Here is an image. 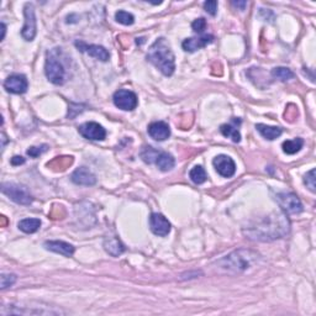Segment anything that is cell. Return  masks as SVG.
<instances>
[{"label":"cell","instance_id":"cell-1","mask_svg":"<svg viewBox=\"0 0 316 316\" xmlns=\"http://www.w3.org/2000/svg\"><path fill=\"white\" fill-rule=\"evenodd\" d=\"M290 231V224L285 212L274 211L263 217H259L256 221L250 224L243 229V233L248 238L254 241H274L284 237Z\"/></svg>","mask_w":316,"mask_h":316},{"label":"cell","instance_id":"cell-2","mask_svg":"<svg viewBox=\"0 0 316 316\" xmlns=\"http://www.w3.org/2000/svg\"><path fill=\"white\" fill-rule=\"evenodd\" d=\"M259 258L261 256L257 252L240 248L237 251H233L228 256H225L224 258L219 259L216 262V266L225 272L236 274V273L245 272L248 268H251L253 264L259 261Z\"/></svg>","mask_w":316,"mask_h":316},{"label":"cell","instance_id":"cell-3","mask_svg":"<svg viewBox=\"0 0 316 316\" xmlns=\"http://www.w3.org/2000/svg\"><path fill=\"white\" fill-rule=\"evenodd\" d=\"M147 60L165 76L169 77L174 73L175 58L166 39H158L152 44L147 53Z\"/></svg>","mask_w":316,"mask_h":316},{"label":"cell","instance_id":"cell-4","mask_svg":"<svg viewBox=\"0 0 316 316\" xmlns=\"http://www.w3.org/2000/svg\"><path fill=\"white\" fill-rule=\"evenodd\" d=\"M44 73L51 83L56 85H61L64 83L65 69L64 65L60 61L57 56V51H51L47 53L46 58V65H44Z\"/></svg>","mask_w":316,"mask_h":316},{"label":"cell","instance_id":"cell-5","mask_svg":"<svg viewBox=\"0 0 316 316\" xmlns=\"http://www.w3.org/2000/svg\"><path fill=\"white\" fill-rule=\"evenodd\" d=\"M1 191L3 194H5L8 198H10L11 200L15 201L16 204L20 205H30L32 203V195L30 194V191L27 190L26 187L19 186L15 183H4L1 186Z\"/></svg>","mask_w":316,"mask_h":316},{"label":"cell","instance_id":"cell-6","mask_svg":"<svg viewBox=\"0 0 316 316\" xmlns=\"http://www.w3.org/2000/svg\"><path fill=\"white\" fill-rule=\"evenodd\" d=\"M25 24L21 30V36L25 41H32L36 36V15H35V8L32 4L27 3L24 8Z\"/></svg>","mask_w":316,"mask_h":316},{"label":"cell","instance_id":"cell-7","mask_svg":"<svg viewBox=\"0 0 316 316\" xmlns=\"http://www.w3.org/2000/svg\"><path fill=\"white\" fill-rule=\"evenodd\" d=\"M278 204L282 208L283 211L288 214H299L304 210L300 199L293 193H280L275 196Z\"/></svg>","mask_w":316,"mask_h":316},{"label":"cell","instance_id":"cell-8","mask_svg":"<svg viewBox=\"0 0 316 316\" xmlns=\"http://www.w3.org/2000/svg\"><path fill=\"white\" fill-rule=\"evenodd\" d=\"M114 104L121 110L125 111H132L133 109H136L139 100H137L136 94L127 89H120L118 92H115L114 97Z\"/></svg>","mask_w":316,"mask_h":316},{"label":"cell","instance_id":"cell-9","mask_svg":"<svg viewBox=\"0 0 316 316\" xmlns=\"http://www.w3.org/2000/svg\"><path fill=\"white\" fill-rule=\"evenodd\" d=\"M79 133L86 140H93V141H103L106 137V131L99 125L98 123H85L78 127Z\"/></svg>","mask_w":316,"mask_h":316},{"label":"cell","instance_id":"cell-10","mask_svg":"<svg viewBox=\"0 0 316 316\" xmlns=\"http://www.w3.org/2000/svg\"><path fill=\"white\" fill-rule=\"evenodd\" d=\"M212 165H214L215 169L221 177L230 178L236 172L235 162H233L231 157L226 156V154H220V156L215 157L214 161H212Z\"/></svg>","mask_w":316,"mask_h":316},{"label":"cell","instance_id":"cell-11","mask_svg":"<svg viewBox=\"0 0 316 316\" xmlns=\"http://www.w3.org/2000/svg\"><path fill=\"white\" fill-rule=\"evenodd\" d=\"M4 88L9 93L24 94L29 88V82H27L26 77L22 76V74H13V76L8 77L6 81L4 82Z\"/></svg>","mask_w":316,"mask_h":316},{"label":"cell","instance_id":"cell-12","mask_svg":"<svg viewBox=\"0 0 316 316\" xmlns=\"http://www.w3.org/2000/svg\"><path fill=\"white\" fill-rule=\"evenodd\" d=\"M149 228L152 232L157 236L165 237L170 232V224L162 214L153 212L149 217Z\"/></svg>","mask_w":316,"mask_h":316},{"label":"cell","instance_id":"cell-13","mask_svg":"<svg viewBox=\"0 0 316 316\" xmlns=\"http://www.w3.org/2000/svg\"><path fill=\"white\" fill-rule=\"evenodd\" d=\"M76 46L82 51V52L88 53L89 56L97 58V60L102 61V62H106L110 57V53L107 50L99 44H86L84 42H76Z\"/></svg>","mask_w":316,"mask_h":316},{"label":"cell","instance_id":"cell-14","mask_svg":"<svg viewBox=\"0 0 316 316\" xmlns=\"http://www.w3.org/2000/svg\"><path fill=\"white\" fill-rule=\"evenodd\" d=\"M214 41V36L212 35H204V36L199 37H191V39L184 40L182 43V47L187 52H195V51L204 48L209 43Z\"/></svg>","mask_w":316,"mask_h":316},{"label":"cell","instance_id":"cell-15","mask_svg":"<svg viewBox=\"0 0 316 316\" xmlns=\"http://www.w3.org/2000/svg\"><path fill=\"white\" fill-rule=\"evenodd\" d=\"M72 182L78 186L90 187L97 183V178L93 174V172L86 167H81L76 169L72 174Z\"/></svg>","mask_w":316,"mask_h":316},{"label":"cell","instance_id":"cell-16","mask_svg":"<svg viewBox=\"0 0 316 316\" xmlns=\"http://www.w3.org/2000/svg\"><path fill=\"white\" fill-rule=\"evenodd\" d=\"M148 135L156 141H165L170 136V128L163 121H156L148 126Z\"/></svg>","mask_w":316,"mask_h":316},{"label":"cell","instance_id":"cell-17","mask_svg":"<svg viewBox=\"0 0 316 316\" xmlns=\"http://www.w3.org/2000/svg\"><path fill=\"white\" fill-rule=\"evenodd\" d=\"M44 248L55 253H60L62 256L71 257L74 253V247L64 241H47L44 242Z\"/></svg>","mask_w":316,"mask_h":316},{"label":"cell","instance_id":"cell-18","mask_svg":"<svg viewBox=\"0 0 316 316\" xmlns=\"http://www.w3.org/2000/svg\"><path fill=\"white\" fill-rule=\"evenodd\" d=\"M104 248L107 253L114 257L120 256V254L124 253V251H125V247H124V245L118 237L106 238V240L104 241Z\"/></svg>","mask_w":316,"mask_h":316},{"label":"cell","instance_id":"cell-19","mask_svg":"<svg viewBox=\"0 0 316 316\" xmlns=\"http://www.w3.org/2000/svg\"><path fill=\"white\" fill-rule=\"evenodd\" d=\"M256 128L264 139L269 140V141H273V140L278 139L283 132L280 127H277V126H268L264 125V124H257Z\"/></svg>","mask_w":316,"mask_h":316},{"label":"cell","instance_id":"cell-20","mask_svg":"<svg viewBox=\"0 0 316 316\" xmlns=\"http://www.w3.org/2000/svg\"><path fill=\"white\" fill-rule=\"evenodd\" d=\"M156 165L161 170L168 172V170H170L174 167L175 161L172 154L167 153V152H160V154H158L156 160Z\"/></svg>","mask_w":316,"mask_h":316},{"label":"cell","instance_id":"cell-21","mask_svg":"<svg viewBox=\"0 0 316 316\" xmlns=\"http://www.w3.org/2000/svg\"><path fill=\"white\" fill-rule=\"evenodd\" d=\"M18 226L22 232L34 233L40 229L41 221H40V219H24L19 222Z\"/></svg>","mask_w":316,"mask_h":316},{"label":"cell","instance_id":"cell-22","mask_svg":"<svg viewBox=\"0 0 316 316\" xmlns=\"http://www.w3.org/2000/svg\"><path fill=\"white\" fill-rule=\"evenodd\" d=\"M303 146H304V140L300 139V137L294 140H288V141L283 142L282 145L283 151H284V153L287 154L298 153V152L303 148Z\"/></svg>","mask_w":316,"mask_h":316},{"label":"cell","instance_id":"cell-23","mask_svg":"<svg viewBox=\"0 0 316 316\" xmlns=\"http://www.w3.org/2000/svg\"><path fill=\"white\" fill-rule=\"evenodd\" d=\"M220 131L224 135L225 137H230L233 142H240L241 141V133L238 131V128H236L235 126L231 125V124H225V125H221L220 127Z\"/></svg>","mask_w":316,"mask_h":316},{"label":"cell","instance_id":"cell-24","mask_svg":"<svg viewBox=\"0 0 316 316\" xmlns=\"http://www.w3.org/2000/svg\"><path fill=\"white\" fill-rule=\"evenodd\" d=\"M189 177H190V179L193 180L195 184H203L205 180H207L208 175L205 169L201 167V166H195V167L190 170V173H189Z\"/></svg>","mask_w":316,"mask_h":316},{"label":"cell","instance_id":"cell-25","mask_svg":"<svg viewBox=\"0 0 316 316\" xmlns=\"http://www.w3.org/2000/svg\"><path fill=\"white\" fill-rule=\"evenodd\" d=\"M158 154H160V151H157V149L152 148V147L149 146H146L144 147V149L141 151V158L144 160V162L151 165V163H156Z\"/></svg>","mask_w":316,"mask_h":316},{"label":"cell","instance_id":"cell-26","mask_svg":"<svg viewBox=\"0 0 316 316\" xmlns=\"http://www.w3.org/2000/svg\"><path fill=\"white\" fill-rule=\"evenodd\" d=\"M272 76L282 82H287L294 78V73L289 68H285V67H277V68H274L272 71Z\"/></svg>","mask_w":316,"mask_h":316},{"label":"cell","instance_id":"cell-27","mask_svg":"<svg viewBox=\"0 0 316 316\" xmlns=\"http://www.w3.org/2000/svg\"><path fill=\"white\" fill-rule=\"evenodd\" d=\"M115 19L119 24L126 25V26H128V25H132L133 22H135V18H133L132 14L127 13V11H124V10L118 11V13L115 14Z\"/></svg>","mask_w":316,"mask_h":316},{"label":"cell","instance_id":"cell-28","mask_svg":"<svg viewBox=\"0 0 316 316\" xmlns=\"http://www.w3.org/2000/svg\"><path fill=\"white\" fill-rule=\"evenodd\" d=\"M304 183H305V186L308 187L309 189H310L313 193H315L316 190V184H315V169H311L309 170L308 173L305 174V177H304Z\"/></svg>","mask_w":316,"mask_h":316},{"label":"cell","instance_id":"cell-29","mask_svg":"<svg viewBox=\"0 0 316 316\" xmlns=\"http://www.w3.org/2000/svg\"><path fill=\"white\" fill-rule=\"evenodd\" d=\"M16 282V275L15 274H6V273H3L1 274V282H0V285H1V289H6V288L11 287V285L15 284Z\"/></svg>","mask_w":316,"mask_h":316},{"label":"cell","instance_id":"cell-30","mask_svg":"<svg viewBox=\"0 0 316 316\" xmlns=\"http://www.w3.org/2000/svg\"><path fill=\"white\" fill-rule=\"evenodd\" d=\"M52 162L58 163L57 167L55 168H58L60 170H63L73 163V157H56V160L52 161Z\"/></svg>","mask_w":316,"mask_h":316},{"label":"cell","instance_id":"cell-31","mask_svg":"<svg viewBox=\"0 0 316 316\" xmlns=\"http://www.w3.org/2000/svg\"><path fill=\"white\" fill-rule=\"evenodd\" d=\"M47 145H42V146L40 147H31L30 149H27V154H29L30 157H32V158H36V157L41 156L42 153H44V152L47 151Z\"/></svg>","mask_w":316,"mask_h":316},{"label":"cell","instance_id":"cell-32","mask_svg":"<svg viewBox=\"0 0 316 316\" xmlns=\"http://www.w3.org/2000/svg\"><path fill=\"white\" fill-rule=\"evenodd\" d=\"M191 27H193V30L195 32H198V34H201V32H203L205 29H207V21H205V19H203V18L196 19V20L194 21L193 24H191Z\"/></svg>","mask_w":316,"mask_h":316},{"label":"cell","instance_id":"cell-33","mask_svg":"<svg viewBox=\"0 0 316 316\" xmlns=\"http://www.w3.org/2000/svg\"><path fill=\"white\" fill-rule=\"evenodd\" d=\"M204 9L208 14H210L211 16H215L217 13V1L215 0H210V1H205Z\"/></svg>","mask_w":316,"mask_h":316},{"label":"cell","instance_id":"cell-34","mask_svg":"<svg viewBox=\"0 0 316 316\" xmlns=\"http://www.w3.org/2000/svg\"><path fill=\"white\" fill-rule=\"evenodd\" d=\"M10 162H11V165H13V166L24 165L25 158H24V157H21V156H15V157H13V158H11Z\"/></svg>","mask_w":316,"mask_h":316},{"label":"cell","instance_id":"cell-35","mask_svg":"<svg viewBox=\"0 0 316 316\" xmlns=\"http://www.w3.org/2000/svg\"><path fill=\"white\" fill-rule=\"evenodd\" d=\"M232 5L237 6V8H241V10H243L245 6L247 5V3H246V1H232Z\"/></svg>","mask_w":316,"mask_h":316},{"label":"cell","instance_id":"cell-36","mask_svg":"<svg viewBox=\"0 0 316 316\" xmlns=\"http://www.w3.org/2000/svg\"><path fill=\"white\" fill-rule=\"evenodd\" d=\"M1 141H3V144H1V148H4V147H5V145H6V142H8V140H6V136H5V133H1Z\"/></svg>","mask_w":316,"mask_h":316},{"label":"cell","instance_id":"cell-37","mask_svg":"<svg viewBox=\"0 0 316 316\" xmlns=\"http://www.w3.org/2000/svg\"><path fill=\"white\" fill-rule=\"evenodd\" d=\"M5 31H6V26L5 24H1V32H3V35H1V40H4V37H5Z\"/></svg>","mask_w":316,"mask_h":316}]
</instances>
